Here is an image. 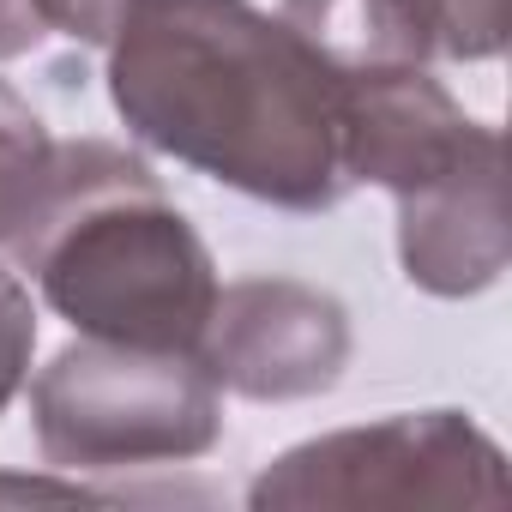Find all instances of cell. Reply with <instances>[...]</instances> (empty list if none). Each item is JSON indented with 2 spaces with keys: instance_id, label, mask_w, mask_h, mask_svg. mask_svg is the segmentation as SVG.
Segmentation results:
<instances>
[{
  "instance_id": "5",
  "label": "cell",
  "mask_w": 512,
  "mask_h": 512,
  "mask_svg": "<svg viewBox=\"0 0 512 512\" xmlns=\"http://www.w3.org/2000/svg\"><path fill=\"white\" fill-rule=\"evenodd\" d=\"M205 374L241 398H314L350 362V320L326 290L290 278H247L217 290L193 350Z\"/></svg>"
},
{
  "instance_id": "6",
  "label": "cell",
  "mask_w": 512,
  "mask_h": 512,
  "mask_svg": "<svg viewBox=\"0 0 512 512\" xmlns=\"http://www.w3.org/2000/svg\"><path fill=\"white\" fill-rule=\"evenodd\" d=\"M488 127L470 121L422 67L344 79V175L416 193L446 175Z\"/></svg>"
},
{
  "instance_id": "13",
  "label": "cell",
  "mask_w": 512,
  "mask_h": 512,
  "mask_svg": "<svg viewBox=\"0 0 512 512\" xmlns=\"http://www.w3.org/2000/svg\"><path fill=\"white\" fill-rule=\"evenodd\" d=\"M43 19L31 13V0H0V61H13V55H31L43 43Z\"/></svg>"
},
{
  "instance_id": "7",
  "label": "cell",
  "mask_w": 512,
  "mask_h": 512,
  "mask_svg": "<svg viewBox=\"0 0 512 512\" xmlns=\"http://www.w3.org/2000/svg\"><path fill=\"white\" fill-rule=\"evenodd\" d=\"M398 253L410 284L434 296H476L506 266V193H500V139L494 127L428 187L398 193Z\"/></svg>"
},
{
  "instance_id": "3",
  "label": "cell",
  "mask_w": 512,
  "mask_h": 512,
  "mask_svg": "<svg viewBox=\"0 0 512 512\" xmlns=\"http://www.w3.org/2000/svg\"><path fill=\"white\" fill-rule=\"evenodd\" d=\"M31 416L55 470H121L193 458L223 434L217 380L187 350H133L85 338L61 350L37 386Z\"/></svg>"
},
{
  "instance_id": "2",
  "label": "cell",
  "mask_w": 512,
  "mask_h": 512,
  "mask_svg": "<svg viewBox=\"0 0 512 512\" xmlns=\"http://www.w3.org/2000/svg\"><path fill=\"white\" fill-rule=\"evenodd\" d=\"M13 260L43 284L61 320L133 350L193 356L223 290L205 241L163 199L157 175L109 139L61 145L49 205Z\"/></svg>"
},
{
  "instance_id": "8",
  "label": "cell",
  "mask_w": 512,
  "mask_h": 512,
  "mask_svg": "<svg viewBox=\"0 0 512 512\" xmlns=\"http://www.w3.org/2000/svg\"><path fill=\"white\" fill-rule=\"evenodd\" d=\"M278 19L338 79L428 67V55H440L428 0H284Z\"/></svg>"
},
{
  "instance_id": "1",
  "label": "cell",
  "mask_w": 512,
  "mask_h": 512,
  "mask_svg": "<svg viewBox=\"0 0 512 512\" xmlns=\"http://www.w3.org/2000/svg\"><path fill=\"white\" fill-rule=\"evenodd\" d=\"M109 97L145 145L253 199L320 211L350 187L344 79L247 0H133Z\"/></svg>"
},
{
  "instance_id": "12",
  "label": "cell",
  "mask_w": 512,
  "mask_h": 512,
  "mask_svg": "<svg viewBox=\"0 0 512 512\" xmlns=\"http://www.w3.org/2000/svg\"><path fill=\"white\" fill-rule=\"evenodd\" d=\"M133 7V0H31V13L43 19L49 37H73V43H103L115 37L121 13Z\"/></svg>"
},
{
  "instance_id": "9",
  "label": "cell",
  "mask_w": 512,
  "mask_h": 512,
  "mask_svg": "<svg viewBox=\"0 0 512 512\" xmlns=\"http://www.w3.org/2000/svg\"><path fill=\"white\" fill-rule=\"evenodd\" d=\"M55 175H61V139H49L43 115L0 85V247L7 253L43 217Z\"/></svg>"
},
{
  "instance_id": "10",
  "label": "cell",
  "mask_w": 512,
  "mask_h": 512,
  "mask_svg": "<svg viewBox=\"0 0 512 512\" xmlns=\"http://www.w3.org/2000/svg\"><path fill=\"white\" fill-rule=\"evenodd\" d=\"M434 7V43L458 61H488L506 43V0H428Z\"/></svg>"
},
{
  "instance_id": "11",
  "label": "cell",
  "mask_w": 512,
  "mask_h": 512,
  "mask_svg": "<svg viewBox=\"0 0 512 512\" xmlns=\"http://www.w3.org/2000/svg\"><path fill=\"white\" fill-rule=\"evenodd\" d=\"M31 350H37V314H31V296L13 272H0V410H7L25 386V368H31Z\"/></svg>"
},
{
  "instance_id": "4",
  "label": "cell",
  "mask_w": 512,
  "mask_h": 512,
  "mask_svg": "<svg viewBox=\"0 0 512 512\" xmlns=\"http://www.w3.org/2000/svg\"><path fill=\"white\" fill-rule=\"evenodd\" d=\"M253 506H434L506 500L500 446L458 410L386 416L284 452L247 494Z\"/></svg>"
}]
</instances>
